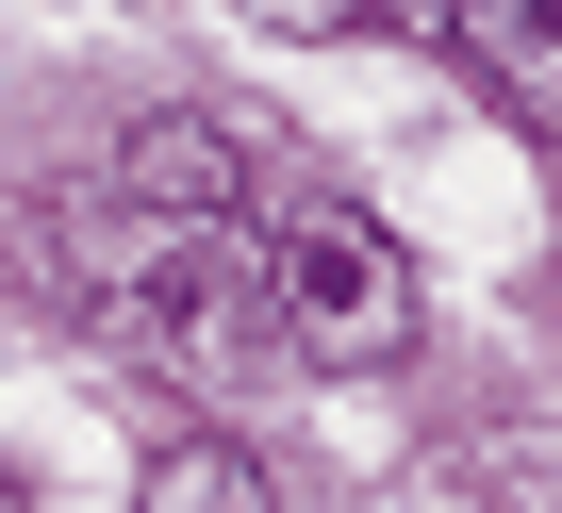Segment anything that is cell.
Listing matches in <instances>:
<instances>
[{"instance_id":"cell-4","label":"cell","mask_w":562,"mask_h":513,"mask_svg":"<svg viewBox=\"0 0 562 513\" xmlns=\"http://www.w3.org/2000/svg\"><path fill=\"white\" fill-rule=\"evenodd\" d=\"M265 34H381V0H248Z\"/></svg>"},{"instance_id":"cell-2","label":"cell","mask_w":562,"mask_h":513,"mask_svg":"<svg viewBox=\"0 0 562 513\" xmlns=\"http://www.w3.org/2000/svg\"><path fill=\"white\" fill-rule=\"evenodd\" d=\"M447 51H463L529 133H562V0H447Z\"/></svg>"},{"instance_id":"cell-1","label":"cell","mask_w":562,"mask_h":513,"mask_svg":"<svg viewBox=\"0 0 562 513\" xmlns=\"http://www.w3.org/2000/svg\"><path fill=\"white\" fill-rule=\"evenodd\" d=\"M248 282H265V348H299V365H331V381H348V365H397V348L430 332L397 232L348 215V199H281V215L248 232Z\"/></svg>"},{"instance_id":"cell-3","label":"cell","mask_w":562,"mask_h":513,"mask_svg":"<svg viewBox=\"0 0 562 513\" xmlns=\"http://www.w3.org/2000/svg\"><path fill=\"white\" fill-rule=\"evenodd\" d=\"M133 513H281V480H265L232 431H166V447L133 464Z\"/></svg>"}]
</instances>
